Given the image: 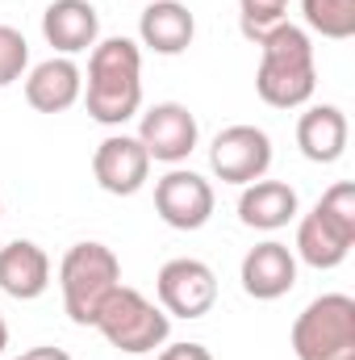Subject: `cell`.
I'll use <instances>...</instances> for the list:
<instances>
[{"mask_svg": "<svg viewBox=\"0 0 355 360\" xmlns=\"http://www.w3.org/2000/svg\"><path fill=\"white\" fill-rule=\"evenodd\" d=\"M42 38L72 59L100 42V17L88 0H51L42 13Z\"/></svg>", "mask_w": 355, "mask_h": 360, "instance_id": "obj_12", "label": "cell"}, {"mask_svg": "<svg viewBox=\"0 0 355 360\" xmlns=\"http://www.w3.org/2000/svg\"><path fill=\"white\" fill-rule=\"evenodd\" d=\"M80 96H84V72H80L67 55L38 63V68L25 76V101H29L38 113H67Z\"/></svg>", "mask_w": 355, "mask_h": 360, "instance_id": "obj_13", "label": "cell"}, {"mask_svg": "<svg viewBox=\"0 0 355 360\" xmlns=\"http://www.w3.org/2000/svg\"><path fill=\"white\" fill-rule=\"evenodd\" d=\"M297 218V188L284 180H251L239 197V222L251 231H280Z\"/></svg>", "mask_w": 355, "mask_h": 360, "instance_id": "obj_17", "label": "cell"}, {"mask_svg": "<svg viewBox=\"0 0 355 360\" xmlns=\"http://www.w3.org/2000/svg\"><path fill=\"white\" fill-rule=\"evenodd\" d=\"M297 360H355V297L322 293L293 323Z\"/></svg>", "mask_w": 355, "mask_h": 360, "instance_id": "obj_5", "label": "cell"}, {"mask_svg": "<svg viewBox=\"0 0 355 360\" xmlns=\"http://www.w3.org/2000/svg\"><path fill=\"white\" fill-rule=\"evenodd\" d=\"M239 281L247 289V297L255 302H276L284 297L293 285H297V256L288 252V243H255L247 256H243V269H239Z\"/></svg>", "mask_w": 355, "mask_h": 360, "instance_id": "obj_11", "label": "cell"}, {"mask_svg": "<svg viewBox=\"0 0 355 360\" xmlns=\"http://www.w3.org/2000/svg\"><path fill=\"white\" fill-rule=\"evenodd\" d=\"M280 21H288V0H239V30L260 42Z\"/></svg>", "mask_w": 355, "mask_h": 360, "instance_id": "obj_21", "label": "cell"}, {"mask_svg": "<svg viewBox=\"0 0 355 360\" xmlns=\"http://www.w3.org/2000/svg\"><path fill=\"white\" fill-rule=\"evenodd\" d=\"M134 139L147 147L151 160H159V164H180V160H188V155L196 151L201 126H196V117H192L188 105H180V101H159V105H151V109L142 113Z\"/></svg>", "mask_w": 355, "mask_h": 360, "instance_id": "obj_8", "label": "cell"}, {"mask_svg": "<svg viewBox=\"0 0 355 360\" xmlns=\"http://www.w3.org/2000/svg\"><path fill=\"white\" fill-rule=\"evenodd\" d=\"M92 176L113 197H134L151 176V155L134 134H109L92 151Z\"/></svg>", "mask_w": 355, "mask_h": 360, "instance_id": "obj_10", "label": "cell"}, {"mask_svg": "<svg viewBox=\"0 0 355 360\" xmlns=\"http://www.w3.org/2000/svg\"><path fill=\"white\" fill-rule=\"evenodd\" d=\"M25 356H29V360H72L63 348H29Z\"/></svg>", "mask_w": 355, "mask_h": 360, "instance_id": "obj_24", "label": "cell"}, {"mask_svg": "<svg viewBox=\"0 0 355 360\" xmlns=\"http://www.w3.org/2000/svg\"><path fill=\"white\" fill-rule=\"evenodd\" d=\"M155 360H213V352L205 344H168Z\"/></svg>", "mask_w": 355, "mask_h": 360, "instance_id": "obj_23", "label": "cell"}, {"mask_svg": "<svg viewBox=\"0 0 355 360\" xmlns=\"http://www.w3.org/2000/svg\"><path fill=\"white\" fill-rule=\"evenodd\" d=\"M51 285V256L34 243V239H13L8 248H0V289L17 302H34L42 297Z\"/></svg>", "mask_w": 355, "mask_h": 360, "instance_id": "obj_14", "label": "cell"}, {"mask_svg": "<svg viewBox=\"0 0 355 360\" xmlns=\"http://www.w3.org/2000/svg\"><path fill=\"white\" fill-rule=\"evenodd\" d=\"M88 117L100 126H121L142 109V46L130 38H105L88 59Z\"/></svg>", "mask_w": 355, "mask_h": 360, "instance_id": "obj_1", "label": "cell"}, {"mask_svg": "<svg viewBox=\"0 0 355 360\" xmlns=\"http://www.w3.org/2000/svg\"><path fill=\"white\" fill-rule=\"evenodd\" d=\"M29 68V42L21 30L13 25H0V89L21 80V72Z\"/></svg>", "mask_w": 355, "mask_h": 360, "instance_id": "obj_22", "label": "cell"}, {"mask_svg": "<svg viewBox=\"0 0 355 360\" xmlns=\"http://www.w3.org/2000/svg\"><path fill=\"white\" fill-rule=\"evenodd\" d=\"M155 214L172 231H201L213 218V184L192 168H172L155 180Z\"/></svg>", "mask_w": 355, "mask_h": 360, "instance_id": "obj_9", "label": "cell"}, {"mask_svg": "<svg viewBox=\"0 0 355 360\" xmlns=\"http://www.w3.org/2000/svg\"><path fill=\"white\" fill-rule=\"evenodd\" d=\"M192 34H196V21H192L188 4H180V0H151L142 8V17H138V38L155 55H180V51H188Z\"/></svg>", "mask_w": 355, "mask_h": 360, "instance_id": "obj_16", "label": "cell"}, {"mask_svg": "<svg viewBox=\"0 0 355 360\" xmlns=\"http://www.w3.org/2000/svg\"><path fill=\"white\" fill-rule=\"evenodd\" d=\"M314 214H318L335 235H343L347 243H355V184L351 180L330 184V188L322 193V201L314 205Z\"/></svg>", "mask_w": 355, "mask_h": 360, "instance_id": "obj_20", "label": "cell"}, {"mask_svg": "<svg viewBox=\"0 0 355 360\" xmlns=\"http://www.w3.org/2000/svg\"><path fill=\"white\" fill-rule=\"evenodd\" d=\"M13 360H29V356H13Z\"/></svg>", "mask_w": 355, "mask_h": 360, "instance_id": "obj_26", "label": "cell"}, {"mask_svg": "<svg viewBox=\"0 0 355 360\" xmlns=\"http://www.w3.org/2000/svg\"><path fill=\"white\" fill-rule=\"evenodd\" d=\"M260 72H255V92L272 109H297L318 89V68H314V42L301 25L280 21L260 42Z\"/></svg>", "mask_w": 355, "mask_h": 360, "instance_id": "obj_2", "label": "cell"}, {"mask_svg": "<svg viewBox=\"0 0 355 360\" xmlns=\"http://www.w3.org/2000/svg\"><path fill=\"white\" fill-rule=\"evenodd\" d=\"M209 168L213 176L226 180V184H251V180H264L272 168V139H267L260 126H226L213 147H209Z\"/></svg>", "mask_w": 355, "mask_h": 360, "instance_id": "obj_7", "label": "cell"}, {"mask_svg": "<svg viewBox=\"0 0 355 360\" xmlns=\"http://www.w3.org/2000/svg\"><path fill=\"white\" fill-rule=\"evenodd\" d=\"M117 352H130V356H142V352H155L168 344V331H172V319L163 314V306L147 302L138 289L130 285H117L100 310H96V323H92Z\"/></svg>", "mask_w": 355, "mask_h": 360, "instance_id": "obj_4", "label": "cell"}, {"mask_svg": "<svg viewBox=\"0 0 355 360\" xmlns=\"http://www.w3.org/2000/svg\"><path fill=\"white\" fill-rule=\"evenodd\" d=\"M347 134H351V126H347V113L339 105H314L297 122V147H301V155L309 164H335V160H343Z\"/></svg>", "mask_w": 355, "mask_h": 360, "instance_id": "obj_15", "label": "cell"}, {"mask_svg": "<svg viewBox=\"0 0 355 360\" xmlns=\"http://www.w3.org/2000/svg\"><path fill=\"white\" fill-rule=\"evenodd\" d=\"M0 214H4V205H0Z\"/></svg>", "mask_w": 355, "mask_h": 360, "instance_id": "obj_27", "label": "cell"}, {"mask_svg": "<svg viewBox=\"0 0 355 360\" xmlns=\"http://www.w3.org/2000/svg\"><path fill=\"white\" fill-rule=\"evenodd\" d=\"M347 252H351V243L343 239V235H335L314 210L301 218V226H297V256L309 264V269H339L343 260H347Z\"/></svg>", "mask_w": 355, "mask_h": 360, "instance_id": "obj_18", "label": "cell"}, {"mask_svg": "<svg viewBox=\"0 0 355 360\" xmlns=\"http://www.w3.org/2000/svg\"><path fill=\"white\" fill-rule=\"evenodd\" d=\"M8 348V323H4V314H0V352Z\"/></svg>", "mask_w": 355, "mask_h": 360, "instance_id": "obj_25", "label": "cell"}, {"mask_svg": "<svg viewBox=\"0 0 355 360\" xmlns=\"http://www.w3.org/2000/svg\"><path fill=\"white\" fill-rule=\"evenodd\" d=\"M121 285V260L105 243H76L67 248L59 264V289H63V310L76 327H92L100 302Z\"/></svg>", "mask_w": 355, "mask_h": 360, "instance_id": "obj_3", "label": "cell"}, {"mask_svg": "<svg viewBox=\"0 0 355 360\" xmlns=\"http://www.w3.org/2000/svg\"><path fill=\"white\" fill-rule=\"evenodd\" d=\"M301 13H305V25L318 30L322 38H351L355 34V0H301Z\"/></svg>", "mask_w": 355, "mask_h": 360, "instance_id": "obj_19", "label": "cell"}, {"mask_svg": "<svg viewBox=\"0 0 355 360\" xmlns=\"http://www.w3.org/2000/svg\"><path fill=\"white\" fill-rule=\"evenodd\" d=\"M155 293H159V306L168 319H205L217 302V276L205 260L180 256L159 269Z\"/></svg>", "mask_w": 355, "mask_h": 360, "instance_id": "obj_6", "label": "cell"}]
</instances>
